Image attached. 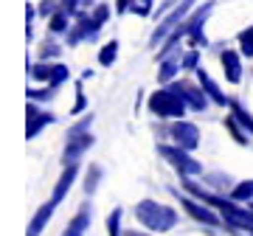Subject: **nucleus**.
Listing matches in <instances>:
<instances>
[{
	"label": "nucleus",
	"mask_w": 253,
	"mask_h": 236,
	"mask_svg": "<svg viewBox=\"0 0 253 236\" xmlns=\"http://www.w3.org/2000/svg\"><path fill=\"white\" fill-rule=\"evenodd\" d=\"M99 183H101V166L93 163L90 169H87V177H84V194L90 197L93 191L99 189Z\"/></svg>",
	"instance_id": "obj_25"
},
{
	"label": "nucleus",
	"mask_w": 253,
	"mask_h": 236,
	"mask_svg": "<svg viewBox=\"0 0 253 236\" xmlns=\"http://www.w3.org/2000/svg\"><path fill=\"white\" fill-rule=\"evenodd\" d=\"M71 17L65 9H59L54 17H48V34H68L71 31Z\"/></svg>",
	"instance_id": "obj_19"
},
{
	"label": "nucleus",
	"mask_w": 253,
	"mask_h": 236,
	"mask_svg": "<svg viewBox=\"0 0 253 236\" xmlns=\"http://www.w3.org/2000/svg\"><path fill=\"white\" fill-rule=\"evenodd\" d=\"M124 236H146V234H138V231H126Z\"/></svg>",
	"instance_id": "obj_36"
},
{
	"label": "nucleus",
	"mask_w": 253,
	"mask_h": 236,
	"mask_svg": "<svg viewBox=\"0 0 253 236\" xmlns=\"http://www.w3.org/2000/svg\"><path fill=\"white\" fill-rule=\"evenodd\" d=\"M197 62H200V48H191V51H186L180 59L183 71H197Z\"/></svg>",
	"instance_id": "obj_29"
},
{
	"label": "nucleus",
	"mask_w": 253,
	"mask_h": 236,
	"mask_svg": "<svg viewBox=\"0 0 253 236\" xmlns=\"http://www.w3.org/2000/svg\"><path fill=\"white\" fill-rule=\"evenodd\" d=\"M135 217L138 222L155 234H166V231H172L177 225V211L172 205H163V202H155V200H141L135 205Z\"/></svg>",
	"instance_id": "obj_1"
},
{
	"label": "nucleus",
	"mask_w": 253,
	"mask_h": 236,
	"mask_svg": "<svg viewBox=\"0 0 253 236\" xmlns=\"http://www.w3.org/2000/svg\"><path fill=\"white\" fill-rule=\"evenodd\" d=\"M194 6H197V0H180V3H177V6H174V9L161 20V26L152 31V39H149V45H152V48H161V45H163V39L172 34V31L180 26L183 20L189 17Z\"/></svg>",
	"instance_id": "obj_4"
},
{
	"label": "nucleus",
	"mask_w": 253,
	"mask_h": 236,
	"mask_svg": "<svg viewBox=\"0 0 253 236\" xmlns=\"http://www.w3.org/2000/svg\"><path fill=\"white\" fill-rule=\"evenodd\" d=\"M96 144V138L90 135V132H82V135H71L68 138V146H65V152H62V163L65 166H71V163H79V157L90 146Z\"/></svg>",
	"instance_id": "obj_11"
},
{
	"label": "nucleus",
	"mask_w": 253,
	"mask_h": 236,
	"mask_svg": "<svg viewBox=\"0 0 253 236\" xmlns=\"http://www.w3.org/2000/svg\"><path fill=\"white\" fill-rule=\"evenodd\" d=\"M90 219H93L90 202H82V208L73 214V219L68 222V228L62 231V236H84V231L90 228Z\"/></svg>",
	"instance_id": "obj_13"
},
{
	"label": "nucleus",
	"mask_w": 253,
	"mask_h": 236,
	"mask_svg": "<svg viewBox=\"0 0 253 236\" xmlns=\"http://www.w3.org/2000/svg\"><path fill=\"white\" fill-rule=\"evenodd\" d=\"M68 76H71V71H68V68H65L62 62H54V73H51V82H48V84L59 87V84L68 82Z\"/></svg>",
	"instance_id": "obj_28"
},
{
	"label": "nucleus",
	"mask_w": 253,
	"mask_h": 236,
	"mask_svg": "<svg viewBox=\"0 0 253 236\" xmlns=\"http://www.w3.org/2000/svg\"><path fill=\"white\" fill-rule=\"evenodd\" d=\"M90 124H93V116H84V118L79 121V124H76V127H73L71 132H68V138H71V135H82V132H87V129H90Z\"/></svg>",
	"instance_id": "obj_33"
},
{
	"label": "nucleus",
	"mask_w": 253,
	"mask_h": 236,
	"mask_svg": "<svg viewBox=\"0 0 253 236\" xmlns=\"http://www.w3.org/2000/svg\"><path fill=\"white\" fill-rule=\"evenodd\" d=\"M158 155H161L163 160H169V163L177 169L180 177H197V174H203V163L194 160L189 149H183V146H177V144H174V146L158 144Z\"/></svg>",
	"instance_id": "obj_2"
},
{
	"label": "nucleus",
	"mask_w": 253,
	"mask_h": 236,
	"mask_svg": "<svg viewBox=\"0 0 253 236\" xmlns=\"http://www.w3.org/2000/svg\"><path fill=\"white\" fill-rule=\"evenodd\" d=\"M225 129H228V132H231V138H234V141H236V144H248V132H242V124H239V121H236V118L234 116H228L225 118Z\"/></svg>",
	"instance_id": "obj_24"
},
{
	"label": "nucleus",
	"mask_w": 253,
	"mask_h": 236,
	"mask_svg": "<svg viewBox=\"0 0 253 236\" xmlns=\"http://www.w3.org/2000/svg\"><path fill=\"white\" fill-rule=\"evenodd\" d=\"M197 82H200V87L206 90V96H208L211 101H214L217 107H228V101H231V99H225V93L219 90V84L214 82L211 76H208V71H203V68H197Z\"/></svg>",
	"instance_id": "obj_16"
},
{
	"label": "nucleus",
	"mask_w": 253,
	"mask_h": 236,
	"mask_svg": "<svg viewBox=\"0 0 253 236\" xmlns=\"http://www.w3.org/2000/svg\"><path fill=\"white\" fill-rule=\"evenodd\" d=\"M99 31H101V26H96V20H93V14L90 11H76L73 14V28L68 31V45L71 48H76L79 42H96L99 39Z\"/></svg>",
	"instance_id": "obj_5"
},
{
	"label": "nucleus",
	"mask_w": 253,
	"mask_h": 236,
	"mask_svg": "<svg viewBox=\"0 0 253 236\" xmlns=\"http://www.w3.org/2000/svg\"><path fill=\"white\" fill-rule=\"evenodd\" d=\"M76 177H79V163H71V166H65V172L59 174V180H56L54 186V194H51V200L59 205V202L68 197V191L73 189V183H76Z\"/></svg>",
	"instance_id": "obj_14"
},
{
	"label": "nucleus",
	"mask_w": 253,
	"mask_h": 236,
	"mask_svg": "<svg viewBox=\"0 0 253 236\" xmlns=\"http://www.w3.org/2000/svg\"><path fill=\"white\" fill-rule=\"evenodd\" d=\"M84 3H90V0H84Z\"/></svg>",
	"instance_id": "obj_37"
},
{
	"label": "nucleus",
	"mask_w": 253,
	"mask_h": 236,
	"mask_svg": "<svg viewBox=\"0 0 253 236\" xmlns=\"http://www.w3.org/2000/svg\"><path fill=\"white\" fill-rule=\"evenodd\" d=\"M149 110H152L158 118H183L186 116V101L177 96L174 90H169V87H163V90H155L152 96H149Z\"/></svg>",
	"instance_id": "obj_3"
},
{
	"label": "nucleus",
	"mask_w": 253,
	"mask_h": 236,
	"mask_svg": "<svg viewBox=\"0 0 253 236\" xmlns=\"http://www.w3.org/2000/svg\"><path fill=\"white\" fill-rule=\"evenodd\" d=\"M211 11H214V0H206V3H200L197 9L183 20L186 34H189V39L194 42V48H208V37L203 34V26H206V20L211 17Z\"/></svg>",
	"instance_id": "obj_6"
},
{
	"label": "nucleus",
	"mask_w": 253,
	"mask_h": 236,
	"mask_svg": "<svg viewBox=\"0 0 253 236\" xmlns=\"http://www.w3.org/2000/svg\"><path fill=\"white\" fill-rule=\"evenodd\" d=\"M87 110V96H84V90H82V82H76V104H73V116H79V113H84Z\"/></svg>",
	"instance_id": "obj_32"
},
{
	"label": "nucleus",
	"mask_w": 253,
	"mask_h": 236,
	"mask_svg": "<svg viewBox=\"0 0 253 236\" xmlns=\"http://www.w3.org/2000/svg\"><path fill=\"white\" fill-rule=\"evenodd\" d=\"M251 208H253V202H251Z\"/></svg>",
	"instance_id": "obj_38"
},
{
	"label": "nucleus",
	"mask_w": 253,
	"mask_h": 236,
	"mask_svg": "<svg viewBox=\"0 0 253 236\" xmlns=\"http://www.w3.org/2000/svg\"><path fill=\"white\" fill-rule=\"evenodd\" d=\"M107 234L110 236H124L121 234V208H113L107 217Z\"/></svg>",
	"instance_id": "obj_27"
},
{
	"label": "nucleus",
	"mask_w": 253,
	"mask_h": 236,
	"mask_svg": "<svg viewBox=\"0 0 253 236\" xmlns=\"http://www.w3.org/2000/svg\"><path fill=\"white\" fill-rule=\"evenodd\" d=\"M169 135H172L174 144L183 146V149H189V152H194L200 146V129H197V124H191V121L177 118L172 127H169Z\"/></svg>",
	"instance_id": "obj_9"
},
{
	"label": "nucleus",
	"mask_w": 253,
	"mask_h": 236,
	"mask_svg": "<svg viewBox=\"0 0 253 236\" xmlns=\"http://www.w3.org/2000/svg\"><path fill=\"white\" fill-rule=\"evenodd\" d=\"M62 54V45H56V42H51V39H48V42H42V48H40V59H56V56Z\"/></svg>",
	"instance_id": "obj_30"
},
{
	"label": "nucleus",
	"mask_w": 253,
	"mask_h": 236,
	"mask_svg": "<svg viewBox=\"0 0 253 236\" xmlns=\"http://www.w3.org/2000/svg\"><path fill=\"white\" fill-rule=\"evenodd\" d=\"M236 39H239V54H242L245 59H253V26L242 28V31L236 34Z\"/></svg>",
	"instance_id": "obj_21"
},
{
	"label": "nucleus",
	"mask_w": 253,
	"mask_h": 236,
	"mask_svg": "<svg viewBox=\"0 0 253 236\" xmlns=\"http://www.w3.org/2000/svg\"><path fill=\"white\" fill-rule=\"evenodd\" d=\"M174 197L180 200V205L186 208V214H189L191 219H197V222H203V225H208V228H219L222 225V217H219L217 211H211V205H200V202H194L191 197H186L183 191H174Z\"/></svg>",
	"instance_id": "obj_8"
},
{
	"label": "nucleus",
	"mask_w": 253,
	"mask_h": 236,
	"mask_svg": "<svg viewBox=\"0 0 253 236\" xmlns=\"http://www.w3.org/2000/svg\"><path fill=\"white\" fill-rule=\"evenodd\" d=\"M228 107H231V116H234L236 121L245 127V132H248V135H253V116L245 110L242 101H239V99H231V101H228Z\"/></svg>",
	"instance_id": "obj_18"
},
{
	"label": "nucleus",
	"mask_w": 253,
	"mask_h": 236,
	"mask_svg": "<svg viewBox=\"0 0 253 236\" xmlns=\"http://www.w3.org/2000/svg\"><path fill=\"white\" fill-rule=\"evenodd\" d=\"M56 90H59V87H54V84H48L42 90H34V87H31V90H28V101H51L56 96Z\"/></svg>",
	"instance_id": "obj_26"
},
{
	"label": "nucleus",
	"mask_w": 253,
	"mask_h": 236,
	"mask_svg": "<svg viewBox=\"0 0 253 236\" xmlns=\"http://www.w3.org/2000/svg\"><path fill=\"white\" fill-rule=\"evenodd\" d=\"M54 211H56V202L54 200L42 202V205L37 208V214L31 217V222H28L26 236H40V234H42V231H45V225H48V219L54 217Z\"/></svg>",
	"instance_id": "obj_15"
},
{
	"label": "nucleus",
	"mask_w": 253,
	"mask_h": 236,
	"mask_svg": "<svg viewBox=\"0 0 253 236\" xmlns=\"http://www.w3.org/2000/svg\"><path fill=\"white\" fill-rule=\"evenodd\" d=\"M166 87L177 93V96H180V99L186 101V107H189V110H194V113H203V110L208 107V101H211V99L206 96V90L200 87V84H191V82H177V79H174V82H169Z\"/></svg>",
	"instance_id": "obj_7"
},
{
	"label": "nucleus",
	"mask_w": 253,
	"mask_h": 236,
	"mask_svg": "<svg viewBox=\"0 0 253 236\" xmlns=\"http://www.w3.org/2000/svg\"><path fill=\"white\" fill-rule=\"evenodd\" d=\"M152 3L155 0H132V14H138V17H149L152 14Z\"/></svg>",
	"instance_id": "obj_31"
},
{
	"label": "nucleus",
	"mask_w": 253,
	"mask_h": 236,
	"mask_svg": "<svg viewBox=\"0 0 253 236\" xmlns=\"http://www.w3.org/2000/svg\"><path fill=\"white\" fill-rule=\"evenodd\" d=\"M180 59H183V54H172V56H166V59H161V65H158V82L161 84L174 82L177 71H183Z\"/></svg>",
	"instance_id": "obj_17"
},
{
	"label": "nucleus",
	"mask_w": 253,
	"mask_h": 236,
	"mask_svg": "<svg viewBox=\"0 0 253 236\" xmlns=\"http://www.w3.org/2000/svg\"><path fill=\"white\" fill-rule=\"evenodd\" d=\"M51 73H54V62L40 59V62L28 65V76H31L34 82H51Z\"/></svg>",
	"instance_id": "obj_20"
},
{
	"label": "nucleus",
	"mask_w": 253,
	"mask_h": 236,
	"mask_svg": "<svg viewBox=\"0 0 253 236\" xmlns=\"http://www.w3.org/2000/svg\"><path fill=\"white\" fill-rule=\"evenodd\" d=\"M26 116H28V127H26V138H28V141L40 135V132H42L48 124H56V116H54V113L40 110V107H37V101H28Z\"/></svg>",
	"instance_id": "obj_10"
},
{
	"label": "nucleus",
	"mask_w": 253,
	"mask_h": 236,
	"mask_svg": "<svg viewBox=\"0 0 253 236\" xmlns=\"http://www.w3.org/2000/svg\"><path fill=\"white\" fill-rule=\"evenodd\" d=\"M132 9V0H116V11L118 14H124V11Z\"/></svg>",
	"instance_id": "obj_35"
},
{
	"label": "nucleus",
	"mask_w": 253,
	"mask_h": 236,
	"mask_svg": "<svg viewBox=\"0 0 253 236\" xmlns=\"http://www.w3.org/2000/svg\"><path fill=\"white\" fill-rule=\"evenodd\" d=\"M116 59H118V39H110L107 45H101V51H99V65L110 68Z\"/></svg>",
	"instance_id": "obj_23"
},
{
	"label": "nucleus",
	"mask_w": 253,
	"mask_h": 236,
	"mask_svg": "<svg viewBox=\"0 0 253 236\" xmlns=\"http://www.w3.org/2000/svg\"><path fill=\"white\" fill-rule=\"evenodd\" d=\"M37 14H40V9H34V6H26V23H28V26H34Z\"/></svg>",
	"instance_id": "obj_34"
},
{
	"label": "nucleus",
	"mask_w": 253,
	"mask_h": 236,
	"mask_svg": "<svg viewBox=\"0 0 253 236\" xmlns=\"http://www.w3.org/2000/svg\"><path fill=\"white\" fill-rule=\"evenodd\" d=\"M231 200L236 202H253V180H242L231 189Z\"/></svg>",
	"instance_id": "obj_22"
},
{
	"label": "nucleus",
	"mask_w": 253,
	"mask_h": 236,
	"mask_svg": "<svg viewBox=\"0 0 253 236\" xmlns=\"http://www.w3.org/2000/svg\"><path fill=\"white\" fill-rule=\"evenodd\" d=\"M219 62H222V71H225V79L231 84H239L242 82V54L234 51V48H225L219 54Z\"/></svg>",
	"instance_id": "obj_12"
}]
</instances>
